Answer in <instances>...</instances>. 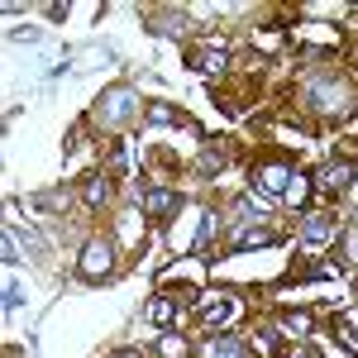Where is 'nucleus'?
I'll list each match as a JSON object with an SVG mask.
<instances>
[{
  "label": "nucleus",
  "instance_id": "1",
  "mask_svg": "<svg viewBox=\"0 0 358 358\" xmlns=\"http://www.w3.org/2000/svg\"><path fill=\"white\" fill-rule=\"evenodd\" d=\"M77 273H82L86 282H106V277L115 273V248L106 244V239H91V244H82Z\"/></svg>",
  "mask_w": 358,
  "mask_h": 358
},
{
  "label": "nucleus",
  "instance_id": "2",
  "mask_svg": "<svg viewBox=\"0 0 358 358\" xmlns=\"http://www.w3.org/2000/svg\"><path fill=\"white\" fill-rule=\"evenodd\" d=\"M129 115H134V91H129V86H115L110 96L96 106V120H106L110 129H124V124H129Z\"/></svg>",
  "mask_w": 358,
  "mask_h": 358
},
{
  "label": "nucleus",
  "instance_id": "3",
  "mask_svg": "<svg viewBox=\"0 0 358 358\" xmlns=\"http://www.w3.org/2000/svg\"><path fill=\"white\" fill-rule=\"evenodd\" d=\"M253 187H258V192H268V196H282L287 187H292V167H282V163L253 167Z\"/></svg>",
  "mask_w": 358,
  "mask_h": 358
},
{
  "label": "nucleus",
  "instance_id": "4",
  "mask_svg": "<svg viewBox=\"0 0 358 358\" xmlns=\"http://www.w3.org/2000/svg\"><path fill=\"white\" fill-rule=\"evenodd\" d=\"M354 177H358V167L349 163V158H334L330 167H320V177H315V182H320L325 192H344V187H349Z\"/></svg>",
  "mask_w": 358,
  "mask_h": 358
},
{
  "label": "nucleus",
  "instance_id": "5",
  "mask_svg": "<svg viewBox=\"0 0 358 358\" xmlns=\"http://www.w3.org/2000/svg\"><path fill=\"white\" fill-rule=\"evenodd\" d=\"M177 206H182V196H177V192H163V187L143 196V215H153V220H172V215H177Z\"/></svg>",
  "mask_w": 358,
  "mask_h": 358
},
{
  "label": "nucleus",
  "instance_id": "6",
  "mask_svg": "<svg viewBox=\"0 0 358 358\" xmlns=\"http://www.w3.org/2000/svg\"><path fill=\"white\" fill-rule=\"evenodd\" d=\"M268 244H277L273 229H263V224H248V229H239V234H234V244H229V248H268Z\"/></svg>",
  "mask_w": 358,
  "mask_h": 358
},
{
  "label": "nucleus",
  "instance_id": "7",
  "mask_svg": "<svg viewBox=\"0 0 358 358\" xmlns=\"http://www.w3.org/2000/svg\"><path fill=\"white\" fill-rule=\"evenodd\" d=\"M330 229H334L330 215H306V220H301V239H306V244H325Z\"/></svg>",
  "mask_w": 358,
  "mask_h": 358
},
{
  "label": "nucleus",
  "instance_id": "8",
  "mask_svg": "<svg viewBox=\"0 0 358 358\" xmlns=\"http://www.w3.org/2000/svg\"><path fill=\"white\" fill-rule=\"evenodd\" d=\"M210 358H253V349H248L244 339L224 334V339H215V344H210Z\"/></svg>",
  "mask_w": 358,
  "mask_h": 358
},
{
  "label": "nucleus",
  "instance_id": "9",
  "mask_svg": "<svg viewBox=\"0 0 358 358\" xmlns=\"http://www.w3.org/2000/svg\"><path fill=\"white\" fill-rule=\"evenodd\" d=\"M177 306H182L177 296H158V301L148 306V320H153V325H163V330H167V325L177 320Z\"/></svg>",
  "mask_w": 358,
  "mask_h": 358
},
{
  "label": "nucleus",
  "instance_id": "10",
  "mask_svg": "<svg viewBox=\"0 0 358 358\" xmlns=\"http://www.w3.org/2000/svg\"><path fill=\"white\" fill-rule=\"evenodd\" d=\"M310 101H315V110H339V106H344V86H315V91H310Z\"/></svg>",
  "mask_w": 358,
  "mask_h": 358
},
{
  "label": "nucleus",
  "instance_id": "11",
  "mask_svg": "<svg viewBox=\"0 0 358 358\" xmlns=\"http://www.w3.org/2000/svg\"><path fill=\"white\" fill-rule=\"evenodd\" d=\"M106 196H110V182L91 172V177L82 182V201H86V206H106Z\"/></svg>",
  "mask_w": 358,
  "mask_h": 358
},
{
  "label": "nucleus",
  "instance_id": "12",
  "mask_svg": "<svg viewBox=\"0 0 358 358\" xmlns=\"http://www.w3.org/2000/svg\"><path fill=\"white\" fill-rule=\"evenodd\" d=\"M148 124H158V129H167V124H187V120H182V115L172 110V106H163V101H153V106H148Z\"/></svg>",
  "mask_w": 358,
  "mask_h": 358
},
{
  "label": "nucleus",
  "instance_id": "13",
  "mask_svg": "<svg viewBox=\"0 0 358 358\" xmlns=\"http://www.w3.org/2000/svg\"><path fill=\"white\" fill-rule=\"evenodd\" d=\"M158 349H163V358H187V354H192V344H187L182 334H163Z\"/></svg>",
  "mask_w": 358,
  "mask_h": 358
},
{
  "label": "nucleus",
  "instance_id": "14",
  "mask_svg": "<svg viewBox=\"0 0 358 358\" xmlns=\"http://www.w3.org/2000/svg\"><path fill=\"white\" fill-rule=\"evenodd\" d=\"M148 29H153V34H182L187 20H182L177 10H167V20H148Z\"/></svg>",
  "mask_w": 358,
  "mask_h": 358
},
{
  "label": "nucleus",
  "instance_id": "15",
  "mask_svg": "<svg viewBox=\"0 0 358 358\" xmlns=\"http://www.w3.org/2000/svg\"><path fill=\"white\" fill-rule=\"evenodd\" d=\"M229 315H234V301L220 296V301H210V310H206V325H224Z\"/></svg>",
  "mask_w": 358,
  "mask_h": 358
},
{
  "label": "nucleus",
  "instance_id": "16",
  "mask_svg": "<svg viewBox=\"0 0 358 358\" xmlns=\"http://www.w3.org/2000/svg\"><path fill=\"white\" fill-rule=\"evenodd\" d=\"M220 148H201V167H196V172H201V177H210V172H220Z\"/></svg>",
  "mask_w": 358,
  "mask_h": 358
},
{
  "label": "nucleus",
  "instance_id": "17",
  "mask_svg": "<svg viewBox=\"0 0 358 358\" xmlns=\"http://www.w3.org/2000/svg\"><path fill=\"white\" fill-rule=\"evenodd\" d=\"M120 229H124V239H129V244H134L138 234H143V215H138V210H129V215H124V220H120Z\"/></svg>",
  "mask_w": 358,
  "mask_h": 358
},
{
  "label": "nucleus",
  "instance_id": "18",
  "mask_svg": "<svg viewBox=\"0 0 358 358\" xmlns=\"http://www.w3.org/2000/svg\"><path fill=\"white\" fill-rule=\"evenodd\" d=\"M220 229V215L215 210H206V220H201V234H196V244H210V234Z\"/></svg>",
  "mask_w": 358,
  "mask_h": 358
},
{
  "label": "nucleus",
  "instance_id": "19",
  "mask_svg": "<svg viewBox=\"0 0 358 358\" xmlns=\"http://www.w3.org/2000/svg\"><path fill=\"white\" fill-rule=\"evenodd\" d=\"M110 172H115V177H124V172H129V148H124V143L110 153Z\"/></svg>",
  "mask_w": 358,
  "mask_h": 358
},
{
  "label": "nucleus",
  "instance_id": "20",
  "mask_svg": "<svg viewBox=\"0 0 358 358\" xmlns=\"http://www.w3.org/2000/svg\"><path fill=\"white\" fill-rule=\"evenodd\" d=\"M282 330H287V334H306V330H310V315H306V310L287 315V325H282Z\"/></svg>",
  "mask_w": 358,
  "mask_h": 358
},
{
  "label": "nucleus",
  "instance_id": "21",
  "mask_svg": "<svg viewBox=\"0 0 358 358\" xmlns=\"http://www.w3.org/2000/svg\"><path fill=\"white\" fill-rule=\"evenodd\" d=\"M344 258H349V263L358 258V224L349 229V234H344Z\"/></svg>",
  "mask_w": 358,
  "mask_h": 358
},
{
  "label": "nucleus",
  "instance_id": "22",
  "mask_svg": "<svg viewBox=\"0 0 358 358\" xmlns=\"http://www.w3.org/2000/svg\"><path fill=\"white\" fill-rule=\"evenodd\" d=\"M115 358H134V354H115Z\"/></svg>",
  "mask_w": 358,
  "mask_h": 358
}]
</instances>
